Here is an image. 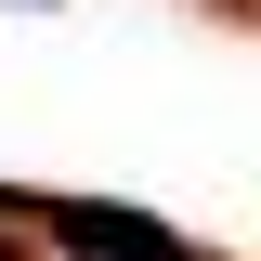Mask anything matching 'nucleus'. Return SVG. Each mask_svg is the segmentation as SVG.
<instances>
[{
  "label": "nucleus",
  "mask_w": 261,
  "mask_h": 261,
  "mask_svg": "<svg viewBox=\"0 0 261 261\" xmlns=\"http://www.w3.org/2000/svg\"><path fill=\"white\" fill-rule=\"evenodd\" d=\"M0 261H13V235H0Z\"/></svg>",
  "instance_id": "f03ea898"
},
{
  "label": "nucleus",
  "mask_w": 261,
  "mask_h": 261,
  "mask_svg": "<svg viewBox=\"0 0 261 261\" xmlns=\"http://www.w3.org/2000/svg\"><path fill=\"white\" fill-rule=\"evenodd\" d=\"M27 222L53 248H79V261H222V248H196V235L144 222V209H92V196H27Z\"/></svg>",
  "instance_id": "f257e3e1"
}]
</instances>
